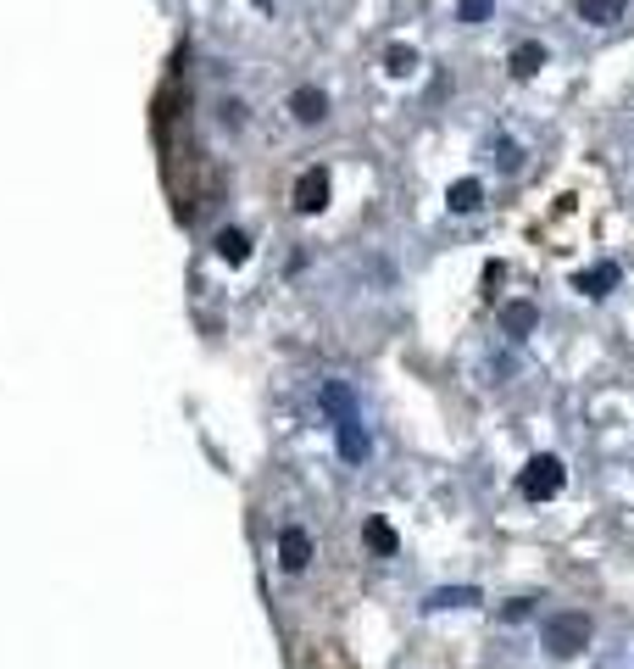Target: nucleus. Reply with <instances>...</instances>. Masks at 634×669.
Instances as JSON below:
<instances>
[{
    "instance_id": "14",
    "label": "nucleus",
    "mask_w": 634,
    "mask_h": 669,
    "mask_svg": "<svg viewBox=\"0 0 634 669\" xmlns=\"http://www.w3.org/2000/svg\"><path fill=\"white\" fill-rule=\"evenodd\" d=\"M217 257H223V263H245V257H251V235H245V229H223V235H217Z\"/></svg>"
},
{
    "instance_id": "13",
    "label": "nucleus",
    "mask_w": 634,
    "mask_h": 669,
    "mask_svg": "<svg viewBox=\"0 0 634 669\" xmlns=\"http://www.w3.org/2000/svg\"><path fill=\"white\" fill-rule=\"evenodd\" d=\"M540 68H546V45L540 40H528V45L512 51V79H534Z\"/></svg>"
},
{
    "instance_id": "9",
    "label": "nucleus",
    "mask_w": 634,
    "mask_h": 669,
    "mask_svg": "<svg viewBox=\"0 0 634 669\" xmlns=\"http://www.w3.org/2000/svg\"><path fill=\"white\" fill-rule=\"evenodd\" d=\"M574 6H579V17H584L590 28H612V23L623 17L629 0H574Z\"/></svg>"
},
{
    "instance_id": "18",
    "label": "nucleus",
    "mask_w": 634,
    "mask_h": 669,
    "mask_svg": "<svg viewBox=\"0 0 634 669\" xmlns=\"http://www.w3.org/2000/svg\"><path fill=\"white\" fill-rule=\"evenodd\" d=\"M490 12H495V0H462V6H456V17H462V23H484Z\"/></svg>"
},
{
    "instance_id": "17",
    "label": "nucleus",
    "mask_w": 634,
    "mask_h": 669,
    "mask_svg": "<svg viewBox=\"0 0 634 669\" xmlns=\"http://www.w3.org/2000/svg\"><path fill=\"white\" fill-rule=\"evenodd\" d=\"M495 163H501V173H518V168H523V151L501 135V140H495Z\"/></svg>"
},
{
    "instance_id": "8",
    "label": "nucleus",
    "mask_w": 634,
    "mask_h": 669,
    "mask_svg": "<svg viewBox=\"0 0 634 669\" xmlns=\"http://www.w3.org/2000/svg\"><path fill=\"white\" fill-rule=\"evenodd\" d=\"M323 413H328L334 424L356 419V396H351V386H340V379H328V386H323Z\"/></svg>"
},
{
    "instance_id": "11",
    "label": "nucleus",
    "mask_w": 634,
    "mask_h": 669,
    "mask_svg": "<svg viewBox=\"0 0 634 669\" xmlns=\"http://www.w3.org/2000/svg\"><path fill=\"white\" fill-rule=\"evenodd\" d=\"M334 435H340V458H345V463H362V458H367V430H362L356 419L334 424Z\"/></svg>"
},
{
    "instance_id": "6",
    "label": "nucleus",
    "mask_w": 634,
    "mask_h": 669,
    "mask_svg": "<svg viewBox=\"0 0 634 669\" xmlns=\"http://www.w3.org/2000/svg\"><path fill=\"white\" fill-rule=\"evenodd\" d=\"M289 112H295V123H323V117H328V95H323L317 84H300V89L289 95Z\"/></svg>"
},
{
    "instance_id": "19",
    "label": "nucleus",
    "mask_w": 634,
    "mask_h": 669,
    "mask_svg": "<svg viewBox=\"0 0 634 669\" xmlns=\"http://www.w3.org/2000/svg\"><path fill=\"white\" fill-rule=\"evenodd\" d=\"M528 609H534V602H528V597H512V602H507V609H501V619H507V625H512V619H523Z\"/></svg>"
},
{
    "instance_id": "5",
    "label": "nucleus",
    "mask_w": 634,
    "mask_h": 669,
    "mask_svg": "<svg viewBox=\"0 0 634 669\" xmlns=\"http://www.w3.org/2000/svg\"><path fill=\"white\" fill-rule=\"evenodd\" d=\"M618 279H623V268H618V263H595V268L574 274V291H584L590 302H601V296H612V291H618Z\"/></svg>"
},
{
    "instance_id": "1",
    "label": "nucleus",
    "mask_w": 634,
    "mask_h": 669,
    "mask_svg": "<svg viewBox=\"0 0 634 669\" xmlns=\"http://www.w3.org/2000/svg\"><path fill=\"white\" fill-rule=\"evenodd\" d=\"M562 486H567V469H562L556 452H534V458L523 463V474H518V491H523L528 502H551Z\"/></svg>"
},
{
    "instance_id": "7",
    "label": "nucleus",
    "mask_w": 634,
    "mask_h": 669,
    "mask_svg": "<svg viewBox=\"0 0 634 669\" xmlns=\"http://www.w3.org/2000/svg\"><path fill=\"white\" fill-rule=\"evenodd\" d=\"M534 324H540V307H534V302H507V307H501V330H507L512 340H523Z\"/></svg>"
},
{
    "instance_id": "10",
    "label": "nucleus",
    "mask_w": 634,
    "mask_h": 669,
    "mask_svg": "<svg viewBox=\"0 0 634 669\" xmlns=\"http://www.w3.org/2000/svg\"><path fill=\"white\" fill-rule=\"evenodd\" d=\"M479 201H484V184H479V179H456V184L446 190V207H451V212H479Z\"/></svg>"
},
{
    "instance_id": "2",
    "label": "nucleus",
    "mask_w": 634,
    "mask_h": 669,
    "mask_svg": "<svg viewBox=\"0 0 634 669\" xmlns=\"http://www.w3.org/2000/svg\"><path fill=\"white\" fill-rule=\"evenodd\" d=\"M590 614H551L546 619V630H540V642H546V653L551 658H574V653H584L590 647Z\"/></svg>"
},
{
    "instance_id": "4",
    "label": "nucleus",
    "mask_w": 634,
    "mask_h": 669,
    "mask_svg": "<svg viewBox=\"0 0 634 669\" xmlns=\"http://www.w3.org/2000/svg\"><path fill=\"white\" fill-rule=\"evenodd\" d=\"M328 207V168H307L295 179V212H323Z\"/></svg>"
},
{
    "instance_id": "15",
    "label": "nucleus",
    "mask_w": 634,
    "mask_h": 669,
    "mask_svg": "<svg viewBox=\"0 0 634 669\" xmlns=\"http://www.w3.org/2000/svg\"><path fill=\"white\" fill-rule=\"evenodd\" d=\"M467 602H479L473 586H446V591H428V609H467Z\"/></svg>"
},
{
    "instance_id": "16",
    "label": "nucleus",
    "mask_w": 634,
    "mask_h": 669,
    "mask_svg": "<svg viewBox=\"0 0 634 669\" xmlns=\"http://www.w3.org/2000/svg\"><path fill=\"white\" fill-rule=\"evenodd\" d=\"M412 68H418V51H412V45H390V51H384V73H390V79H407Z\"/></svg>"
},
{
    "instance_id": "3",
    "label": "nucleus",
    "mask_w": 634,
    "mask_h": 669,
    "mask_svg": "<svg viewBox=\"0 0 634 669\" xmlns=\"http://www.w3.org/2000/svg\"><path fill=\"white\" fill-rule=\"evenodd\" d=\"M307 563H312V535L300 525H284L279 530V569H284V575H300Z\"/></svg>"
},
{
    "instance_id": "12",
    "label": "nucleus",
    "mask_w": 634,
    "mask_h": 669,
    "mask_svg": "<svg viewBox=\"0 0 634 669\" xmlns=\"http://www.w3.org/2000/svg\"><path fill=\"white\" fill-rule=\"evenodd\" d=\"M362 541H367V553H379V558H395V530H390V519H367L362 525Z\"/></svg>"
}]
</instances>
